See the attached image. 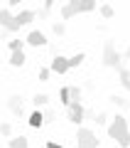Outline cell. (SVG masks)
I'll use <instances>...</instances> for the list:
<instances>
[{"label": "cell", "instance_id": "obj_2", "mask_svg": "<svg viewBox=\"0 0 130 148\" xmlns=\"http://www.w3.org/2000/svg\"><path fill=\"white\" fill-rule=\"evenodd\" d=\"M101 62H103V67H110V69H118L120 64H123V54L115 49L113 40H106V45H103V57H101Z\"/></svg>", "mask_w": 130, "mask_h": 148}, {"label": "cell", "instance_id": "obj_11", "mask_svg": "<svg viewBox=\"0 0 130 148\" xmlns=\"http://www.w3.org/2000/svg\"><path fill=\"white\" fill-rule=\"evenodd\" d=\"M118 82L123 84V89L130 91V72H128V67H125V64H120V67H118Z\"/></svg>", "mask_w": 130, "mask_h": 148}, {"label": "cell", "instance_id": "obj_5", "mask_svg": "<svg viewBox=\"0 0 130 148\" xmlns=\"http://www.w3.org/2000/svg\"><path fill=\"white\" fill-rule=\"evenodd\" d=\"M0 27H3V30H7V32H20V30H22V27L17 25L15 15H12L7 8H3V10H0Z\"/></svg>", "mask_w": 130, "mask_h": 148}, {"label": "cell", "instance_id": "obj_27", "mask_svg": "<svg viewBox=\"0 0 130 148\" xmlns=\"http://www.w3.org/2000/svg\"><path fill=\"white\" fill-rule=\"evenodd\" d=\"M49 74H52V72H49L47 67H42L39 69V82H49Z\"/></svg>", "mask_w": 130, "mask_h": 148}, {"label": "cell", "instance_id": "obj_18", "mask_svg": "<svg viewBox=\"0 0 130 148\" xmlns=\"http://www.w3.org/2000/svg\"><path fill=\"white\" fill-rule=\"evenodd\" d=\"M71 101H81V86H69V104Z\"/></svg>", "mask_w": 130, "mask_h": 148}, {"label": "cell", "instance_id": "obj_24", "mask_svg": "<svg viewBox=\"0 0 130 148\" xmlns=\"http://www.w3.org/2000/svg\"><path fill=\"white\" fill-rule=\"evenodd\" d=\"M59 101H62L64 106H69V86H62V89H59Z\"/></svg>", "mask_w": 130, "mask_h": 148}, {"label": "cell", "instance_id": "obj_1", "mask_svg": "<svg viewBox=\"0 0 130 148\" xmlns=\"http://www.w3.org/2000/svg\"><path fill=\"white\" fill-rule=\"evenodd\" d=\"M108 138L118 141L120 148H128L130 146V126H128V119L123 114H115L113 121L108 123Z\"/></svg>", "mask_w": 130, "mask_h": 148}, {"label": "cell", "instance_id": "obj_4", "mask_svg": "<svg viewBox=\"0 0 130 148\" xmlns=\"http://www.w3.org/2000/svg\"><path fill=\"white\" fill-rule=\"evenodd\" d=\"M66 114H69V121L76 123V126H81V121L86 119V109L81 106V101H71L66 106Z\"/></svg>", "mask_w": 130, "mask_h": 148}, {"label": "cell", "instance_id": "obj_23", "mask_svg": "<svg viewBox=\"0 0 130 148\" xmlns=\"http://www.w3.org/2000/svg\"><path fill=\"white\" fill-rule=\"evenodd\" d=\"M7 47H10V52H15V49H25V40H10Z\"/></svg>", "mask_w": 130, "mask_h": 148}, {"label": "cell", "instance_id": "obj_20", "mask_svg": "<svg viewBox=\"0 0 130 148\" xmlns=\"http://www.w3.org/2000/svg\"><path fill=\"white\" fill-rule=\"evenodd\" d=\"M47 101H49V96H47V94H37L35 99H32V104L39 109V106H47Z\"/></svg>", "mask_w": 130, "mask_h": 148}, {"label": "cell", "instance_id": "obj_3", "mask_svg": "<svg viewBox=\"0 0 130 148\" xmlns=\"http://www.w3.org/2000/svg\"><path fill=\"white\" fill-rule=\"evenodd\" d=\"M74 143H76V148H98V136L91 128L79 126L76 136H74Z\"/></svg>", "mask_w": 130, "mask_h": 148}, {"label": "cell", "instance_id": "obj_16", "mask_svg": "<svg viewBox=\"0 0 130 148\" xmlns=\"http://www.w3.org/2000/svg\"><path fill=\"white\" fill-rule=\"evenodd\" d=\"M83 59H86V54H83V52H79V54H74V57H69V69L81 67V64H83Z\"/></svg>", "mask_w": 130, "mask_h": 148}, {"label": "cell", "instance_id": "obj_9", "mask_svg": "<svg viewBox=\"0 0 130 148\" xmlns=\"http://www.w3.org/2000/svg\"><path fill=\"white\" fill-rule=\"evenodd\" d=\"M79 12H81V5H79V0H69L66 5L62 8V17H64V20H71V17H76Z\"/></svg>", "mask_w": 130, "mask_h": 148}, {"label": "cell", "instance_id": "obj_8", "mask_svg": "<svg viewBox=\"0 0 130 148\" xmlns=\"http://www.w3.org/2000/svg\"><path fill=\"white\" fill-rule=\"evenodd\" d=\"M25 45H30V47H44V45H47V35L42 30H32L30 35H27Z\"/></svg>", "mask_w": 130, "mask_h": 148}, {"label": "cell", "instance_id": "obj_10", "mask_svg": "<svg viewBox=\"0 0 130 148\" xmlns=\"http://www.w3.org/2000/svg\"><path fill=\"white\" fill-rule=\"evenodd\" d=\"M15 20H17V25H20V27L30 25V22H35V10H20L15 15Z\"/></svg>", "mask_w": 130, "mask_h": 148}, {"label": "cell", "instance_id": "obj_26", "mask_svg": "<svg viewBox=\"0 0 130 148\" xmlns=\"http://www.w3.org/2000/svg\"><path fill=\"white\" fill-rule=\"evenodd\" d=\"M42 116H44V123H54V109L42 111Z\"/></svg>", "mask_w": 130, "mask_h": 148}, {"label": "cell", "instance_id": "obj_30", "mask_svg": "<svg viewBox=\"0 0 130 148\" xmlns=\"http://www.w3.org/2000/svg\"><path fill=\"white\" fill-rule=\"evenodd\" d=\"M20 3H22V0H7V5H10V8H17Z\"/></svg>", "mask_w": 130, "mask_h": 148}, {"label": "cell", "instance_id": "obj_22", "mask_svg": "<svg viewBox=\"0 0 130 148\" xmlns=\"http://www.w3.org/2000/svg\"><path fill=\"white\" fill-rule=\"evenodd\" d=\"M52 30H54V35H57V37H64V35H66V25H64V22H54Z\"/></svg>", "mask_w": 130, "mask_h": 148}, {"label": "cell", "instance_id": "obj_7", "mask_svg": "<svg viewBox=\"0 0 130 148\" xmlns=\"http://www.w3.org/2000/svg\"><path fill=\"white\" fill-rule=\"evenodd\" d=\"M7 109H10L12 116H22V114H25V101H22V96L12 94L10 99H7Z\"/></svg>", "mask_w": 130, "mask_h": 148}, {"label": "cell", "instance_id": "obj_25", "mask_svg": "<svg viewBox=\"0 0 130 148\" xmlns=\"http://www.w3.org/2000/svg\"><path fill=\"white\" fill-rule=\"evenodd\" d=\"M0 136H12V123H7V121L0 123Z\"/></svg>", "mask_w": 130, "mask_h": 148}, {"label": "cell", "instance_id": "obj_12", "mask_svg": "<svg viewBox=\"0 0 130 148\" xmlns=\"http://www.w3.org/2000/svg\"><path fill=\"white\" fill-rule=\"evenodd\" d=\"M27 123H30L32 128H42V126H44V116H42V111H39V109L32 111L30 119H27Z\"/></svg>", "mask_w": 130, "mask_h": 148}, {"label": "cell", "instance_id": "obj_13", "mask_svg": "<svg viewBox=\"0 0 130 148\" xmlns=\"http://www.w3.org/2000/svg\"><path fill=\"white\" fill-rule=\"evenodd\" d=\"M7 146H10V148H30V138L20 133V136L10 138V143H7Z\"/></svg>", "mask_w": 130, "mask_h": 148}, {"label": "cell", "instance_id": "obj_31", "mask_svg": "<svg viewBox=\"0 0 130 148\" xmlns=\"http://www.w3.org/2000/svg\"><path fill=\"white\" fill-rule=\"evenodd\" d=\"M123 59H130V45H128V49L123 52Z\"/></svg>", "mask_w": 130, "mask_h": 148}, {"label": "cell", "instance_id": "obj_29", "mask_svg": "<svg viewBox=\"0 0 130 148\" xmlns=\"http://www.w3.org/2000/svg\"><path fill=\"white\" fill-rule=\"evenodd\" d=\"M44 148H64V146H62V143H57V141H47V146H44Z\"/></svg>", "mask_w": 130, "mask_h": 148}, {"label": "cell", "instance_id": "obj_19", "mask_svg": "<svg viewBox=\"0 0 130 148\" xmlns=\"http://www.w3.org/2000/svg\"><path fill=\"white\" fill-rule=\"evenodd\" d=\"M108 101H110V104H115V106H120V109H123V106H130V101L125 99V96H118V94H113Z\"/></svg>", "mask_w": 130, "mask_h": 148}, {"label": "cell", "instance_id": "obj_6", "mask_svg": "<svg viewBox=\"0 0 130 148\" xmlns=\"http://www.w3.org/2000/svg\"><path fill=\"white\" fill-rule=\"evenodd\" d=\"M49 72H54V74H66V72H69V57L57 54V57L52 59V64H49Z\"/></svg>", "mask_w": 130, "mask_h": 148}, {"label": "cell", "instance_id": "obj_21", "mask_svg": "<svg viewBox=\"0 0 130 148\" xmlns=\"http://www.w3.org/2000/svg\"><path fill=\"white\" fill-rule=\"evenodd\" d=\"M93 123H98V126H106V123H108V114H106V111H98V114L93 116Z\"/></svg>", "mask_w": 130, "mask_h": 148}, {"label": "cell", "instance_id": "obj_15", "mask_svg": "<svg viewBox=\"0 0 130 148\" xmlns=\"http://www.w3.org/2000/svg\"><path fill=\"white\" fill-rule=\"evenodd\" d=\"M98 12H101V17H103V20H110V17L115 15V10H113V5H110V3L101 5V8H98Z\"/></svg>", "mask_w": 130, "mask_h": 148}, {"label": "cell", "instance_id": "obj_14", "mask_svg": "<svg viewBox=\"0 0 130 148\" xmlns=\"http://www.w3.org/2000/svg\"><path fill=\"white\" fill-rule=\"evenodd\" d=\"M10 64L12 67H22V64H25V52H22V49L10 52Z\"/></svg>", "mask_w": 130, "mask_h": 148}, {"label": "cell", "instance_id": "obj_28", "mask_svg": "<svg viewBox=\"0 0 130 148\" xmlns=\"http://www.w3.org/2000/svg\"><path fill=\"white\" fill-rule=\"evenodd\" d=\"M42 8L52 12V8H54V0H42Z\"/></svg>", "mask_w": 130, "mask_h": 148}, {"label": "cell", "instance_id": "obj_17", "mask_svg": "<svg viewBox=\"0 0 130 148\" xmlns=\"http://www.w3.org/2000/svg\"><path fill=\"white\" fill-rule=\"evenodd\" d=\"M81 5V12H93L96 10V0H79Z\"/></svg>", "mask_w": 130, "mask_h": 148}]
</instances>
